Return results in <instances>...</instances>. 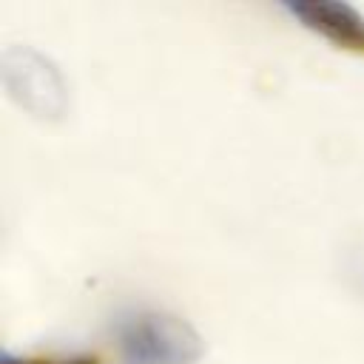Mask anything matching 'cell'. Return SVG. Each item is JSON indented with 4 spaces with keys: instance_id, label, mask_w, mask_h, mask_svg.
<instances>
[{
    "instance_id": "1",
    "label": "cell",
    "mask_w": 364,
    "mask_h": 364,
    "mask_svg": "<svg viewBox=\"0 0 364 364\" xmlns=\"http://www.w3.org/2000/svg\"><path fill=\"white\" fill-rule=\"evenodd\" d=\"M111 338L122 364H196L205 355L199 330L159 307H125L111 318Z\"/></svg>"
},
{
    "instance_id": "2",
    "label": "cell",
    "mask_w": 364,
    "mask_h": 364,
    "mask_svg": "<svg viewBox=\"0 0 364 364\" xmlns=\"http://www.w3.org/2000/svg\"><path fill=\"white\" fill-rule=\"evenodd\" d=\"M0 88L23 114L46 125L63 122L71 111V88L63 68L28 43L0 51Z\"/></svg>"
},
{
    "instance_id": "3",
    "label": "cell",
    "mask_w": 364,
    "mask_h": 364,
    "mask_svg": "<svg viewBox=\"0 0 364 364\" xmlns=\"http://www.w3.org/2000/svg\"><path fill=\"white\" fill-rule=\"evenodd\" d=\"M279 9L330 46L364 57V14L344 0H282Z\"/></svg>"
},
{
    "instance_id": "4",
    "label": "cell",
    "mask_w": 364,
    "mask_h": 364,
    "mask_svg": "<svg viewBox=\"0 0 364 364\" xmlns=\"http://www.w3.org/2000/svg\"><path fill=\"white\" fill-rule=\"evenodd\" d=\"M0 364H100L97 355H71V358H28V355H14L11 350L0 353Z\"/></svg>"
}]
</instances>
